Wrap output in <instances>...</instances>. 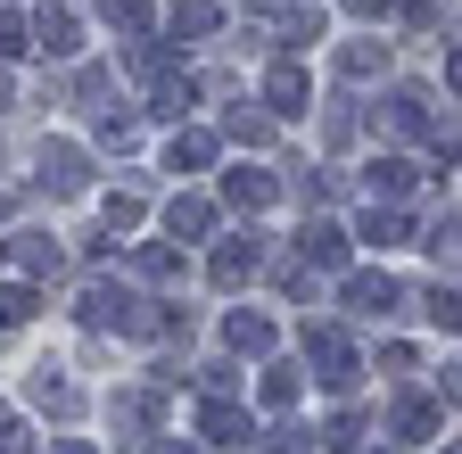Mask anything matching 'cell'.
<instances>
[{
    "mask_svg": "<svg viewBox=\"0 0 462 454\" xmlns=\"http://www.w3.org/2000/svg\"><path fill=\"white\" fill-rule=\"evenodd\" d=\"M388 125H396V133H430V99H421V91H396V99H388Z\"/></svg>",
    "mask_w": 462,
    "mask_h": 454,
    "instance_id": "obj_10",
    "label": "cell"
},
{
    "mask_svg": "<svg viewBox=\"0 0 462 454\" xmlns=\"http://www.w3.org/2000/svg\"><path fill=\"white\" fill-rule=\"evenodd\" d=\"M17 50H25V42H17V17L0 9V59H17Z\"/></svg>",
    "mask_w": 462,
    "mask_h": 454,
    "instance_id": "obj_23",
    "label": "cell"
},
{
    "mask_svg": "<svg viewBox=\"0 0 462 454\" xmlns=\"http://www.w3.org/2000/svg\"><path fill=\"white\" fill-rule=\"evenodd\" d=\"M165 223H173V240H182V232H207L215 207H207V199H173V207H165Z\"/></svg>",
    "mask_w": 462,
    "mask_h": 454,
    "instance_id": "obj_12",
    "label": "cell"
},
{
    "mask_svg": "<svg viewBox=\"0 0 462 454\" xmlns=\"http://www.w3.org/2000/svg\"><path fill=\"white\" fill-rule=\"evenodd\" d=\"M346 306H356V314H396V281L388 273H356V281H346Z\"/></svg>",
    "mask_w": 462,
    "mask_h": 454,
    "instance_id": "obj_4",
    "label": "cell"
},
{
    "mask_svg": "<svg viewBox=\"0 0 462 454\" xmlns=\"http://www.w3.org/2000/svg\"><path fill=\"white\" fill-rule=\"evenodd\" d=\"M0 454H33V430H0Z\"/></svg>",
    "mask_w": 462,
    "mask_h": 454,
    "instance_id": "obj_24",
    "label": "cell"
},
{
    "mask_svg": "<svg viewBox=\"0 0 462 454\" xmlns=\"http://www.w3.org/2000/svg\"><path fill=\"white\" fill-rule=\"evenodd\" d=\"M33 33H42V50H58V59L75 50V17H67V9H42V25H33Z\"/></svg>",
    "mask_w": 462,
    "mask_h": 454,
    "instance_id": "obj_14",
    "label": "cell"
},
{
    "mask_svg": "<svg viewBox=\"0 0 462 454\" xmlns=\"http://www.w3.org/2000/svg\"><path fill=\"white\" fill-rule=\"evenodd\" d=\"M364 240H372V248H396V240H404V215H380V207H372V215H364Z\"/></svg>",
    "mask_w": 462,
    "mask_h": 454,
    "instance_id": "obj_17",
    "label": "cell"
},
{
    "mask_svg": "<svg viewBox=\"0 0 462 454\" xmlns=\"http://www.w3.org/2000/svg\"><path fill=\"white\" fill-rule=\"evenodd\" d=\"M289 396H298V372H289V364H273V380H264V405H289Z\"/></svg>",
    "mask_w": 462,
    "mask_h": 454,
    "instance_id": "obj_22",
    "label": "cell"
},
{
    "mask_svg": "<svg viewBox=\"0 0 462 454\" xmlns=\"http://www.w3.org/2000/svg\"><path fill=\"white\" fill-rule=\"evenodd\" d=\"M42 182L50 190H83V149H67V141L42 149Z\"/></svg>",
    "mask_w": 462,
    "mask_h": 454,
    "instance_id": "obj_6",
    "label": "cell"
},
{
    "mask_svg": "<svg viewBox=\"0 0 462 454\" xmlns=\"http://www.w3.org/2000/svg\"><path fill=\"white\" fill-rule=\"evenodd\" d=\"M346 9H356V17H380V9H388V0H346Z\"/></svg>",
    "mask_w": 462,
    "mask_h": 454,
    "instance_id": "obj_25",
    "label": "cell"
},
{
    "mask_svg": "<svg viewBox=\"0 0 462 454\" xmlns=\"http://www.w3.org/2000/svg\"><path fill=\"white\" fill-rule=\"evenodd\" d=\"M165 157H173V174H182V165H207V157H215V141H207V133H182Z\"/></svg>",
    "mask_w": 462,
    "mask_h": 454,
    "instance_id": "obj_16",
    "label": "cell"
},
{
    "mask_svg": "<svg viewBox=\"0 0 462 454\" xmlns=\"http://www.w3.org/2000/svg\"><path fill=\"white\" fill-rule=\"evenodd\" d=\"M149 454H199V446H173V438H165V446H149Z\"/></svg>",
    "mask_w": 462,
    "mask_h": 454,
    "instance_id": "obj_26",
    "label": "cell"
},
{
    "mask_svg": "<svg viewBox=\"0 0 462 454\" xmlns=\"http://www.w3.org/2000/svg\"><path fill=\"white\" fill-rule=\"evenodd\" d=\"M256 264H264V240H256V232H240V240H223V248H215V281H223V290H240Z\"/></svg>",
    "mask_w": 462,
    "mask_h": 454,
    "instance_id": "obj_3",
    "label": "cell"
},
{
    "mask_svg": "<svg viewBox=\"0 0 462 454\" xmlns=\"http://www.w3.org/2000/svg\"><path fill=\"white\" fill-rule=\"evenodd\" d=\"M346 75H372V67H388V50H372V42H356V50H346V59H338Z\"/></svg>",
    "mask_w": 462,
    "mask_h": 454,
    "instance_id": "obj_19",
    "label": "cell"
},
{
    "mask_svg": "<svg viewBox=\"0 0 462 454\" xmlns=\"http://www.w3.org/2000/svg\"><path fill=\"white\" fill-rule=\"evenodd\" d=\"M83 322H91V330H107V322H116V330H133V322H141V314H133V290L91 281V290H83Z\"/></svg>",
    "mask_w": 462,
    "mask_h": 454,
    "instance_id": "obj_2",
    "label": "cell"
},
{
    "mask_svg": "<svg viewBox=\"0 0 462 454\" xmlns=\"http://www.w3.org/2000/svg\"><path fill=\"white\" fill-rule=\"evenodd\" d=\"M248 9H281V0H248Z\"/></svg>",
    "mask_w": 462,
    "mask_h": 454,
    "instance_id": "obj_27",
    "label": "cell"
},
{
    "mask_svg": "<svg viewBox=\"0 0 462 454\" xmlns=\"http://www.w3.org/2000/svg\"><path fill=\"white\" fill-rule=\"evenodd\" d=\"M264 99L281 107V116H298V107H306V75H298V67H273V83H264Z\"/></svg>",
    "mask_w": 462,
    "mask_h": 454,
    "instance_id": "obj_8",
    "label": "cell"
},
{
    "mask_svg": "<svg viewBox=\"0 0 462 454\" xmlns=\"http://www.w3.org/2000/svg\"><path fill=\"white\" fill-rule=\"evenodd\" d=\"M223 199L231 207H264L273 199V174H248V165H240V174H223Z\"/></svg>",
    "mask_w": 462,
    "mask_h": 454,
    "instance_id": "obj_9",
    "label": "cell"
},
{
    "mask_svg": "<svg viewBox=\"0 0 462 454\" xmlns=\"http://www.w3.org/2000/svg\"><path fill=\"white\" fill-rule=\"evenodd\" d=\"M372 190L404 199V190H413V165H404V157H380V165H372Z\"/></svg>",
    "mask_w": 462,
    "mask_h": 454,
    "instance_id": "obj_15",
    "label": "cell"
},
{
    "mask_svg": "<svg viewBox=\"0 0 462 454\" xmlns=\"http://www.w3.org/2000/svg\"><path fill=\"white\" fill-rule=\"evenodd\" d=\"M223 330H231V347H248V356H264V347H273V322H264V314H231Z\"/></svg>",
    "mask_w": 462,
    "mask_h": 454,
    "instance_id": "obj_11",
    "label": "cell"
},
{
    "mask_svg": "<svg viewBox=\"0 0 462 454\" xmlns=\"http://www.w3.org/2000/svg\"><path fill=\"white\" fill-rule=\"evenodd\" d=\"M215 0H173V33H215Z\"/></svg>",
    "mask_w": 462,
    "mask_h": 454,
    "instance_id": "obj_13",
    "label": "cell"
},
{
    "mask_svg": "<svg viewBox=\"0 0 462 454\" xmlns=\"http://www.w3.org/2000/svg\"><path fill=\"white\" fill-rule=\"evenodd\" d=\"M133 223H141V199H133V190L107 199V232H133Z\"/></svg>",
    "mask_w": 462,
    "mask_h": 454,
    "instance_id": "obj_21",
    "label": "cell"
},
{
    "mask_svg": "<svg viewBox=\"0 0 462 454\" xmlns=\"http://www.w3.org/2000/svg\"><path fill=\"white\" fill-rule=\"evenodd\" d=\"M58 454H91V446H58Z\"/></svg>",
    "mask_w": 462,
    "mask_h": 454,
    "instance_id": "obj_28",
    "label": "cell"
},
{
    "mask_svg": "<svg viewBox=\"0 0 462 454\" xmlns=\"http://www.w3.org/2000/svg\"><path fill=\"white\" fill-rule=\"evenodd\" d=\"M396 430H404V438H413V446H421V438L438 430V413H430V405H404V413H396Z\"/></svg>",
    "mask_w": 462,
    "mask_h": 454,
    "instance_id": "obj_18",
    "label": "cell"
},
{
    "mask_svg": "<svg viewBox=\"0 0 462 454\" xmlns=\"http://www.w3.org/2000/svg\"><path fill=\"white\" fill-rule=\"evenodd\" d=\"M306 347H314V364H322V372H314L322 388H356V372H364V364H356V347H346V330L314 322V330H306Z\"/></svg>",
    "mask_w": 462,
    "mask_h": 454,
    "instance_id": "obj_1",
    "label": "cell"
},
{
    "mask_svg": "<svg viewBox=\"0 0 462 454\" xmlns=\"http://www.w3.org/2000/svg\"><path fill=\"white\" fill-rule=\"evenodd\" d=\"M306 264H346V232H338V223H306Z\"/></svg>",
    "mask_w": 462,
    "mask_h": 454,
    "instance_id": "obj_7",
    "label": "cell"
},
{
    "mask_svg": "<svg viewBox=\"0 0 462 454\" xmlns=\"http://www.w3.org/2000/svg\"><path fill=\"white\" fill-rule=\"evenodd\" d=\"M199 430H207L215 446H248V438H256V422H248L240 405H207V413H199Z\"/></svg>",
    "mask_w": 462,
    "mask_h": 454,
    "instance_id": "obj_5",
    "label": "cell"
},
{
    "mask_svg": "<svg viewBox=\"0 0 462 454\" xmlns=\"http://www.w3.org/2000/svg\"><path fill=\"white\" fill-rule=\"evenodd\" d=\"M141 17H149L141 0H107V25H116V33H141Z\"/></svg>",
    "mask_w": 462,
    "mask_h": 454,
    "instance_id": "obj_20",
    "label": "cell"
}]
</instances>
